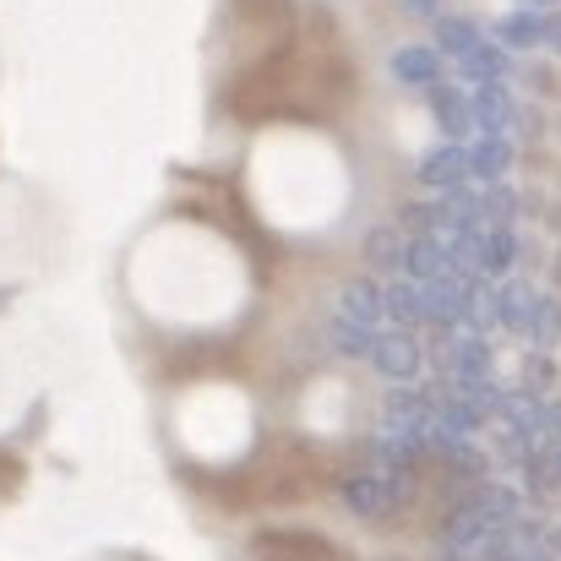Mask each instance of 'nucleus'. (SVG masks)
<instances>
[{
  "label": "nucleus",
  "mask_w": 561,
  "mask_h": 561,
  "mask_svg": "<svg viewBox=\"0 0 561 561\" xmlns=\"http://www.w3.org/2000/svg\"><path fill=\"white\" fill-rule=\"evenodd\" d=\"M469 115H474V137H507L518 126V104H513L507 82H474L469 88Z\"/></svg>",
  "instance_id": "1"
},
{
  "label": "nucleus",
  "mask_w": 561,
  "mask_h": 561,
  "mask_svg": "<svg viewBox=\"0 0 561 561\" xmlns=\"http://www.w3.org/2000/svg\"><path fill=\"white\" fill-rule=\"evenodd\" d=\"M366 360H371L387 381H409V376L420 371V350H414L409 333H376V344H371Z\"/></svg>",
  "instance_id": "2"
},
{
  "label": "nucleus",
  "mask_w": 561,
  "mask_h": 561,
  "mask_svg": "<svg viewBox=\"0 0 561 561\" xmlns=\"http://www.w3.org/2000/svg\"><path fill=\"white\" fill-rule=\"evenodd\" d=\"M344 502H350L355 513L376 518V513H392V507L403 502V485H392L387 474H366V480H350V485H344Z\"/></svg>",
  "instance_id": "3"
},
{
  "label": "nucleus",
  "mask_w": 561,
  "mask_h": 561,
  "mask_svg": "<svg viewBox=\"0 0 561 561\" xmlns=\"http://www.w3.org/2000/svg\"><path fill=\"white\" fill-rule=\"evenodd\" d=\"M392 77L409 82V88L442 82V49H431V44H403V49L392 55Z\"/></svg>",
  "instance_id": "4"
},
{
  "label": "nucleus",
  "mask_w": 561,
  "mask_h": 561,
  "mask_svg": "<svg viewBox=\"0 0 561 561\" xmlns=\"http://www.w3.org/2000/svg\"><path fill=\"white\" fill-rule=\"evenodd\" d=\"M431 110L442 121L447 137H474V115H469V88H447V82H431Z\"/></svg>",
  "instance_id": "5"
},
{
  "label": "nucleus",
  "mask_w": 561,
  "mask_h": 561,
  "mask_svg": "<svg viewBox=\"0 0 561 561\" xmlns=\"http://www.w3.org/2000/svg\"><path fill=\"white\" fill-rule=\"evenodd\" d=\"M535 306H540V295H535L529 284H502V289L491 295V317H496L502 328H513V333H529Z\"/></svg>",
  "instance_id": "6"
},
{
  "label": "nucleus",
  "mask_w": 561,
  "mask_h": 561,
  "mask_svg": "<svg viewBox=\"0 0 561 561\" xmlns=\"http://www.w3.org/2000/svg\"><path fill=\"white\" fill-rule=\"evenodd\" d=\"M463 159H469V181H502L507 164H513V142L507 137H474L463 148Z\"/></svg>",
  "instance_id": "7"
},
{
  "label": "nucleus",
  "mask_w": 561,
  "mask_h": 561,
  "mask_svg": "<svg viewBox=\"0 0 561 561\" xmlns=\"http://www.w3.org/2000/svg\"><path fill=\"white\" fill-rule=\"evenodd\" d=\"M420 181L431 191H463L469 186V159H463V148L453 142V148H436L425 164H420Z\"/></svg>",
  "instance_id": "8"
},
{
  "label": "nucleus",
  "mask_w": 561,
  "mask_h": 561,
  "mask_svg": "<svg viewBox=\"0 0 561 561\" xmlns=\"http://www.w3.org/2000/svg\"><path fill=\"white\" fill-rule=\"evenodd\" d=\"M507 66H513V55H507L502 44H485V38H480V44L458 60V77H463L469 88H474V82H502Z\"/></svg>",
  "instance_id": "9"
},
{
  "label": "nucleus",
  "mask_w": 561,
  "mask_h": 561,
  "mask_svg": "<svg viewBox=\"0 0 561 561\" xmlns=\"http://www.w3.org/2000/svg\"><path fill=\"white\" fill-rule=\"evenodd\" d=\"M540 33H546V16L535 11V5H524V11H507L502 22H496V44L513 55V49H535L540 44Z\"/></svg>",
  "instance_id": "10"
},
{
  "label": "nucleus",
  "mask_w": 561,
  "mask_h": 561,
  "mask_svg": "<svg viewBox=\"0 0 561 561\" xmlns=\"http://www.w3.org/2000/svg\"><path fill=\"white\" fill-rule=\"evenodd\" d=\"M474 44H480V27H474L469 16H436V49H442V55L463 60Z\"/></svg>",
  "instance_id": "11"
},
{
  "label": "nucleus",
  "mask_w": 561,
  "mask_h": 561,
  "mask_svg": "<svg viewBox=\"0 0 561 561\" xmlns=\"http://www.w3.org/2000/svg\"><path fill=\"white\" fill-rule=\"evenodd\" d=\"M344 317H350V322H360V328H376V322L387 317L381 289H376V284H350V289H344Z\"/></svg>",
  "instance_id": "12"
},
{
  "label": "nucleus",
  "mask_w": 561,
  "mask_h": 561,
  "mask_svg": "<svg viewBox=\"0 0 561 561\" xmlns=\"http://www.w3.org/2000/svg\"><path fill=\"white\" fill-rule=\"evenodd\" d=\"M371 344H376V328H360V322H350V317L333 322V350H344V355H371Z\"/></svg>",
  "instance_id": "13"
},
{
  "label": "nucleus",
  "mask_w": 561,
  "mask_h": 561,
  "mask_svg": "<svg viewBox=\"0 0 561 561\" xmlns=\"http://www.w3.org/2000/svg\"><path fill=\"white\" fill-rule=\"evenodd\" d=\"M529 339H540V344H557V339H561V306H557V300H546V295H540L535 322H529Z\"/></svg>",
  "instance_id": "14"
},
{
  "label": "nucleus",
  "mask_w": 561,
  "mask_h": 561,
  "mask_svg": "<svg viewBox=\"0 0 561 561\" xmlns=\"http://www.w3.org/2000/svg\"><path fill=\"white\" fill-rule=\"evenodd\" d=\"M366 256H371L376 267H403V245H398L392 234H371V245H366Z\"/></svg>",
  "instance_id": "15"
},
{
  "label": "nucleus",
  "mask_w": 561,
  "mask_h": 561,
  "mask_svg": "<svg viewBox=\"0 0 561 561\" xmlns=\"http://www.w3.org/2000/svg\"><path fill=\"white\" fill-rule=\"evenodd\" d=\"M403 5V16H414V22H436L442 16V0H398Z\"/></svg>",
  "instance_id": "16"
},
{
  "label": "nucleus",
  "mask_w": 561,
  "mask_h": 561,
  "mask_svg": "<svg viewBox=\"0 0 561 561\" xmlns=\"http://www.w3.org/2000/svg\"><path fill=\"white\" fill-rule=\"evenodd\" d=\"M540 44H551V49L561 55V11H551V16H546V33H540Z\"/></svg>",
  "instance_id": "17"
},
{
  "label": "nucleus",
  "mask_w": 561,
  "mask_h": 561,
  "mask_svg": "<svg viewBox=\"0 0 561 561\" xmlns=\"http://www.w3.org/2000/svg\"><path fill=\"white\" fill-rule=\"evenodd\" d=\"M524 5H561V0H524Z\"/></svg>",
  "instance_id": "18"
},
{
  "label": "nucleus",
  "mask_w": 561,
  "mask_h": 561,
  "mask_svg": "<svg viewBox=\"0 0 561 561\" xmlns=\"http://www.w3.org/2000/svg\"><path fill=\"white\" fill-rule=\"evenodd\" d=\"M557 463H561V453H557Z\"/></svg>",
  "instance_id": "19"
}]
</instances>
